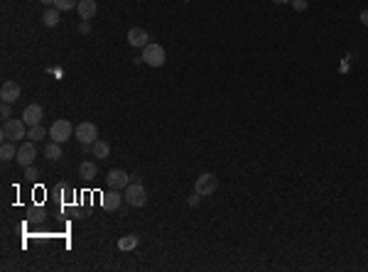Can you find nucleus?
<instances>
[{"instance_id": "1", "label": "nucleus", "mask_w": 368, "mask_h": 272, "mask_svg": "<svg viewBox=\"0 0 368 272\" xmlns=\"http://www.w3.org/2000/svg\"><path fill=\"white\" fill-rule=\"evenodd\" d=\"M27 123L22 120H15V118H10V120L3 123V130H0V137H3V142H17V140H22V137H27V128H25Z\"/></svg>"}, {"instance_id": "2", "label": "nucleus", "mask_w": 368, "mask_h": 272, "mask_svg": "<svg viewBox=\"0 0 368 272\" xmlns=\"http://www.w3.org/2000/svg\"><path fill=\"white\" fill-rule=\"evenodd\" d=\"M142 62L147 64V67H162L165 64V59H167V54H165V47H160V44H155V42H150L145 49H142Z\"/></svg>"}, {"instance_id": "3", "label": "nucleus", "mask_w": 368, "mask_h": 272, "mask_svg": "<svg viewBox=\"0 0 368 272\" xmlns=\"http://www.w3.org/2000/svg\"><path fill=\"white\" fill-rule=\"evenodd\" d=\"M126 201L130 206H135V208H140V206L147 204V191H145V187H142L140 182L128 184L126 187Z\"/></svg>"}, {"instance_id": "4", "label": "nucleus", "mask_w": 368, "mask_h": 272, "mask_svg": "<svg viewBox=\"0 0 368 272\" xmlns=\"http://www.w3.org/2000/svg\"><path fill=\"white\" fill-rule=\"evenodd\" d=\"M74 135H76V140L81 142V145H94L96 140H99V128L94 125V123H79L76 125V130H74Z\"/></svg>"}, {"instance_id": "5", "label": "nucleus", "mask_w": 368, "mask_h": 272, "mask_svg": "<svg viewBox=\"0 0 368 272\" xmlns=\"http://www.w3.org/2000/svg\"><path fill=\"white\" fill-rule=\"evenodd\" d=\"M74 130H76V128H74L69 120H64V118H62V120L52 123V128H49V137H52L54 142H67V140L74 135Z\"/></svg>"}, {"instance_id": "6", "label": "nucleus", "mask_w": 368, "mask_h": 272, "mask_svg": "<svg viewBox=\"0 0 368 272\" xmlns=\"http://www.w3.org/2000/svg\"><path fill=\"white\" fill-rule=\"evenodd\" d=\"M35 157H37V142H22L20 147H17V157H15V162L20 164V167H29V164H35Z\"/></svg>"}, {"instance_id": "7", "label": "nucleus", "mask_w": 368, "mask_h": 272, "mask_svg": "<svg viewBox=\"0 0 368 272\" xmlns=\"http://www.w3.org/2000/svg\"><path fill=\"white\" fill-rule=\"evenodd\" d=\"M216 189H219V179H216V174H209V172L197 177V182H194V191L199 196H211Z\"/></svg>"}, {"instance_id": "8", "label": "nucleus", "mask_w": 368, "mask_h": 272, "mask_svg": "<svg viewBox=\"0 0 368 272\" xmlns=\"http://www.w3.org/2000/svg\"><path fill=\"white\" fill-rule=\"evenodd\" d=\"M128 44L135 47V49H145L150 44V35L142 27H130L128 29Z\"/></svg>"}, {"instance_id": "9", "label": "nucleus", "mask_w": 368, "mask_h": 272, "mask_svg": "<svg viewBox=\"0 0 368 272\" xmlns=\"http://www.w3.org/2000/svg\"><path fill=\"white\" fill-rule=\"evenodd\" d=\"M106 182H108V187L111 189H126L128 184H130V177H128V172H123V169H111L108 172V177H106Z\"/></svg>"}, {"instance_id": "10", "label": "nucleus", "mask_w": 368, "mask_h": 272, "mask_svg": "<svg viewBox=\"0 0 368 272\" xmlns=\"http://www.w3.org/2000/svg\"><path fill=\"white\" fill-rule=\"evenodd\" d=\"M123 199H126V196H120L118 189L106 191V194H103V208H106V211H118L120 204H123Z\"/></svg>"}, {"instance_id": "11", "label": "nucleus", "mask_w": 368, "mask_h": 272, "mask_svg": "<svg viewBox=\"0 0 368 272\" xmlns=\"http://www.w3.org/2000/svg\"><path fill=\"white\" fill-rule=\"evenodd\" d=\"M0 98H3L5 103H15V101L20 98V86L15 81H5L0 86Z\"/></svg>"}, {"instance_id": "12", "label": "nucleus", "mask_w": 368, "mask_h": 272, "mask_svg": "<svg viewBox=\"0 0 368 272\" xmlns=\"http://www.w3.org/2000/svg\"><path fill=\"white\" fill-rule=\"evenodd\" d=\"M42 115H44L42 106L32 103V106H27V108H25V113H22V120L27 123V125H40V123H42Z\"/></svg>"}, {"instance_id": "13", "label": "nucleus", "mask_w": 368, "mask_h": 272, "mask_svg": "<svg viewBox=\"0 0 368 272\" xmlns=\"http://www.w3.org/2000/svg\"><path fill=\"white\" fill-rule=\"evenodd\" d=\"M96 10H99L96 0H79V5H76V13L81 15V20H94Z\"/></svg>"}, {"instance_id": "14", "label": "nucleus", "mask_w": 368, "mask_h": 272, "mask_svg": "<svg viewBox=\"0 0 368 272\" xmlns=\"http://www.w3.org/2000/svg\"><path fill=\"white\" fill-rule=\"evenodd\" d=\"M59 13H62V10H57V8H47L44 15H42L44 27H57L59 25Z\"/></svg>"}, {"instance_id": "15", "label": "nucleus", "mask_w": 368, "mask_h": 272, "mask_svg": "<svg viewBox=\"0 0 368 272\" xmlns=\"http://www.w3.org/2000/svg\"><path fill=\"white\" fill-rule=\"evenodd\" d=\"M44 155H47V160H52V162H57V160H62V142H49L47 147H44Z\"/></svg>"}, {"instance_id": "16", "label": "nucleus", "mask_w": 368, "mask_h": 272, "mask_svg": "<svg viewBox=\"0 0 368 272\" xmlns=\"http://www.w3.org/2000/svg\"><path fill=\"white\" fill-rule=\"evenodd\" d=\"M91 150H94V157H99V160H106V157L111 155L108 142H103V140H96V142L91 145Z\"/></svg>"}, {"instance_id": "17", "label": "nucleus", "mask_w": 368, "mask_h": 272, "mask_svg": "<svg viewBox=\"0 0 368 272\" xmlns=\"http://www.w3.org/2000/svg\"><path fill=\"white\" fill-rule=\"evenodd\" d=\"M79 174L84 179H94L96 174H99V167L91 162V160H86V162H81V167H79Z\"/></svg>"}, {"instance_id": "18", "label": "nucleus", "mask_w": 368, "mask_h": 272, "mask_svg": "<svg viewBox=\"0 0 368 272\" xmlns=\"http://www.w3.org/2000/svg\"><path fill=\"white\" fill-rule=\"evenodd\" d=\"M44 135H49V130H47V128H42V123H40V125H29L27 137L32 140V142H40Z\"/></svg>"}, {"instance_id": "19", "label": "nucleus", "mask_w": 368, "mask_h": 272, "mask_svg": "<svg viewBox=\"0 0 368 272\" xmlns=\"http://www.w3.org/2000/svg\"><path fill=\"white\" fill-rule=\"evenodd\" d=\"M15 157H17L15 142H3V147H0V160H3V162H10Z\"/></svg>"}, {"instance_id": "20", "label": "nucleus", "mask_w": 368, "mask_h": 272, "mask_svg": "<svg viewBox=\"0 0 368 272\" xmlns=\"http://www.w3.org/2000/svg\"><path fill=\"white\" fill-rule=\"evenodd\" d=\"M138 235H123L120 240H118V250H135L138 248Z\"/></svg>"}, {"instance_id": "21", "label": "nucleus", "mask_w": 368, "mask_h": 272, "mask_svg": "<svg viewBox=\"0 0 368 272\" xmlns=\"http://www.w3.org/2000/svg\"><path fill=\"white\" fill-rule=\"evenodd\" d=\"M76 5H79V0H54V8L62 10V13H64V10H74Z\"/></svg>"}, {"instance_id": "22", "label": "nucleus", "mask_w": 368, "mask_h": 272, "mask_svg": "<svg viewBox=\"0 0 368 272\" xmlns=\"http://www.w3.org/2000/svg\"><path fill=\"white\" fill-rule=\"evenodd\" d=\"M40 177V172H37V167H25V179H29V182H35V179Z\"/></svg>"}, {"instance_id": "23", "label": "nucleus", "mask_w": 368, "mask_h": 272, "mask_svg": "<svg viewBox=\"0 0 368 272\" xmlns=\"http://www.w3.org/2000/svg\"><path fill=\"white\" fill-rule=\"evenodd\" d=\"M0 115H3L5 120H10V115H13V110H10V103H5V101H3V106H0Z\"/></svg>"}, {"instance_id": "24", "label": "nucleus", "mask_w": 368, "mask_h": 272, "mask_svg": "<svg viewBox=\"0 0 368 272\" xmlns=\"http://www.w3.org/2000/svg\"><path fill=\"white\" fill-rule=\"evenodd\" d=\"M292 3V8L297 10V13H304L307 10V0H290Z\"/></svg>"}, {"instance_id": "25", "label": "nucleus", "mask_w": 368, "mask_h": 272, "mask_svg": "<svg viewBox=\"0 0 368 272\" xmlns=\"http://www.w3.org/2000/svg\"><path fill=\"white\" fill-rule=\"evenodd\" d=\"M79 32H81V35H88V32H91V25H88V20H84V22H81Z\"/></svg>"}, {"instance_id": "26", "label": "nucleus", "mask_w": 368, "mask_h": 272, "mask_svg": "<svg viewBox=\"0 0 368 272\" xmlns=\"http://www.w3.org/2000/svg\"><path fill=\"white\" fill-rule=\"evenodd\" d=\"M189 206H192V208H197L199 206V194L197 191H194V196H189Z\"/></svg>"}, {"instance_id": "27", "label": "nucleus", "mask_w": 368, "mask_h": 272, "mask_svg": "<svg viewBox=\"0 0 368 272\" xmlns=\"http://www.w3.org/2000/svg\"><path fill=\"white\" fill-rule=\"evenodd\" d=\"M358 20H361V25H366V27H368V10H363V13H361V17H358Z\"/></svg>"}, {"instance_id": "28", "label": "nucleus", "mask_w": 368, "mask_h": 272, "mask_svg": "<svg viewBox=\"0 0 368 272\" xmlns=\"http://www.w3.org/2000/svg\"><path fill=\"white\" fill-rule=\"evenodd\" d=\"M40 3H42V5H47V8H49V5H54V0H40Z\"/></svg>"}, {"instance_id": "29", "label": "nucleus", "mask_w": 368, "mask_h": 272, "mask_svg": "<svg viewBox=\"0 0 368 272\" xmlns=\"http://www.w3.org/2000/svg\"><path fill=\"white\" fill-rule=\"evenodd\" d=\"M275 5H285V3H290V0H272Z\"/></svg>"}]
</instances>
